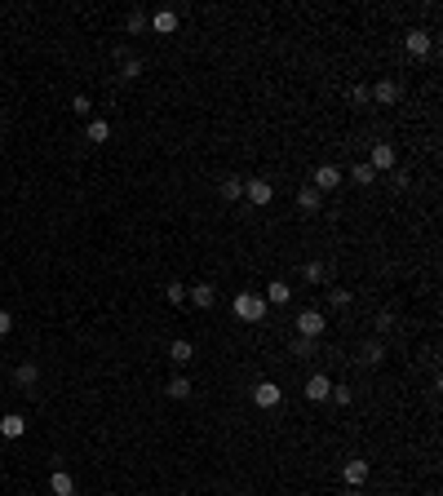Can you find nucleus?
I'll use <instances>...</instances> for the list:
<instances>
[{
    "mask_svg": "<svg viewBox=\"0 0 443 496\" xmlns=\"http://www.w3.org/2000/svg\"><path fill=\"white\" fill-rule=\"evenodd\" d=\"M230 310H235V319H244V324H262L266 319V297H257V292H239L235 301H230Z\"/></svg>",
    "mask_w": 443,
    "mask_h": 496,
    "instance_id": "obj_1",
    "label": "nucleus"
},
{
    "mask_svg": "<svg viewBox=\"0 0 443 496\" xmlns=\"http://www.w3.org/2000/svg\"><path fill=\"white\" fill-rule=\"evenodd\" d=\"M395 164H399L395 146H390V142H373V155H368V168H373V173L382 177V173H395Z\"/></svg>",
    "mask_w": 443,
    "mask_h": 496,
    "instance_id": "obj_2",
    "label": "nucleus"
},
{
    "mask_svg": "<svg viewBox=\"0 0 443 496\" xmlns=\"http://www.w3.org/2000/svg\"><path fill=\"white\" fill-rule=\"evenodd\" d=\"M324 328H328V319H324V310H302L297 315V337H324Z\"/></svg>",
    "mask_w": 443,
    "mask_h": 496,
    "instance_id": "obj_3",
    "label": "nucleus"
},
{
    "mask_svg": "<svg viewBox=\"0 0 443 496\" xmlns=\"http://www.w3.org/2000/svg\"><path fill=\"white\" fill-rule=\"evenodd\" d=\"M342 168H337V164H319V168H315V173H311V186H315V191H333V186H342Z\"/></svg>",
    "mask_w": 443,
    "mask_h": 496,
    "instance_id": "obj_4",
    "label": "nucleus"
},
{
    "mask_svg": "<svg viewBox=\"0 0 443 496\" xmlns=\"http://www.w3.org/2000/svg\"><path fill=\"white\" fill-rule=\"evenodd\" d=\"M244 195H248V204H257V208H266L270 199H275V186L266 182V177H248L244 182Z\"/></svg>",
    "mask_w": 443,
    "mask_h": 496,
    "instance_id": "obj_5",
    "label": "nucleus"
},
{
    "mask_svg": "<svg viewBox=\"0 0 443 496\" xmlns=\"http://www.w3.org/2000/svg\"><path fill=\"white\" fill-rule=\"evenodd\" d=\"M368 474H373V466H368L364 457H351V461L342 466V479H346V488H364V483H368Z\"/></svg>",
    "mask_w": 443,
    "mask_h": 496,
    "instance_id": "obj_6",
    "label": "nucleus"
},
{
    "mask_svg": "<svg viewBox=\"0 0 443 496\" xmlns=\"http://www.w3.org/2000/svg\"><path fill=\"white\" fill-rule=\"evenodd\" d=\"M279 399H284V390L275 381H257L253 386V404L257 408H279Z\"/></svg>",
    "mask_w": 443,
    "mask_h": 496,
    "instance_id": "obj_7",
    "label": "nucleus"
},
{
    "mask_svg": "<svg viewBox=\"0 0 443 496\" xmlns=\"http://www.w3.org/2000/svg\"><path fill=\"white\" fill-rule=\"evenodd\" d=\"M328 395H333V381L324 373H311V381H306V399H311V404H324Z\"/></svg>",
    "mask_w": 443,
    "mask_h": 496,
    "instance_id": "obj_8",
    "label": "nucleus"
},
{
    "mask_svg": "<svg viewBox=\"0 0 443 496\" xmlns=\"http://www.w3.org/2000/svg\"><path fill=\"white\" fill-rule=\"evenodd\" d=\"M186 297H191L199 310H208V306L217 301V288H213V284H191V288H186Z\"/></svg>",
    "mask_w": 443,
    "mask_h": 496,
    "instance_id": "obj_9",
    "label": "nucleus"
},
{
    "mask_svg": "<svg viewBox=\"0 0 443 496\" xmlns=\"http://www.w3.org/2000/svg\"><path fill=\"white\" fill-rule=\"evenodd\" d=\"M368 93H373V98L382 102V107H395V102H399V84H395V80H377Z\"/></svg>",
    "mask_w": 443,
    "mask_h": 496,
    "instance_id": "obj_10",
    "label": "nucleus"
},
{
    "mask_svg": "<svg viewBox=\"0 0 443 496\" xmlns=\"http://www.w3.org/2000/svg\"><path fill=\"white\" fill-rule=\"evenodd\" d=\"M151 31H155V36H173V31H177V14H173V9L151 14Z\"/></svg>",
    "mask_w": 443,
    "mask_h": 496,
    "instance_id": "obj_11",
    "label": "nucleus"
},
{
    "mask_svg": "<svg viewBox=\"0 0 443 496\" xmlns=\"http://www.w3.org/2000/svg\"><path fill=\"white\" fill-rule=\"evenodd\" d=\"M404 45H408V54H413V58H426L435 40H430V31H408V40H404Z\"/></svg>",
    "mask_w": 443,
    "mask_h": 496,
    "instance_id": "obj_12",
    "label": "nucleus"
},
{
    "mask_svg": "<svg viewBox=\"0 0 443 496\" xmlns=\"http://www.w3.org/2000/svg\"><path fill=\"white\" fill-rule=\"evenodd\" d=\"M49 492H54V496H76L71 474H67V470H54V474H49Z\"/></svg>",
    "mask_w": 443,
    "mask_h": 496,
    "instance_id": "obj_13",
    "label": "nucleus"
},
{
    "mask_svg": "<svg viewBox=\"0 0 443 496\" xmlns=\"http://www.w3.org/2000/svg\"><path fill=\"white\" fill-rule=\"evenodd\" d=\"M0 435H5V439H23V435H27V421L18 417V413L0 417Z\"/></svg>",
    "mask_w": 443,
    "mask_h": 496,
    "instance_id": "obj_14",
    "label": "nucleus"
},
{
    "mask_svg": "<svg viewBox=\"0 0 443 496\" xmlns=\"http://www.w3.org/2000/svg\"><path fill=\"white\" fill-rule=\"evenodd\" d=\"M293 301V284H270V288H266V306H288Z\"/></svg>",
    "mask_w": 443,
    "mask_h": 496,
    "instance_id": "obj_15",
    "label": "nucleus"
},
{
    "mask_svg": "<svg viewBox=\"0 0 443 496\" xmlns=\"http://www.w3.org/2000/svg\"><path fill=\"white\" fill-rule=\"evenodd\" d=\"M297 204L306 208V213H319V208H324V195L315 191V186H302V191H297Z\"/></svg>",
    "mask_w": 443,
    "mask_h": 496,
    "instance_id": "obj_16",
    "label": "nucleus"
},
{
    "mask_svg": "<svg viewBox=\"0 0 443 496\" xmlns=\"http://www.w3.org/2000/svg\"><path fill=\"white\" fill-rule=\"evenodd\" d=\"M168 359H173V364H191V359H195V346H191V341H168Z\"/></svg>",
    "mask_w": 443,
    "mask_h": 496,
    "instance_id": "obj_17",
    "label": "nucleus"
},
{
    "mask_svg": "<svg viewBox=\"0 0 443 496\" xmlns=\"http://www.w3.org/2000/svg\"><path fill=\"white\" fill-rule=\"evenodd\" d=\"M360 359H364L368 368H377V364H382V359H386V346H382V341H364V350H360Z\"/></svg>",
    "mask_w": 443,
    "mask_h": 496,
    "instance_id": "obj_18",
    "label": "nucleus"
},
{
    "mask_svg": "<svg viewBox=\"0 0 443 496\" xmlns=\"http://www.w3.org/2000/svg\"><path fill=\"white\" fill-rule=\"evenodd\" d=\"M84 138H89V142H107V138H111V124H107V120H89Z\"/></svg>",
    "mask_w": 443,
    "mask_h": 496,
    "instance_id": "obj_19",
    "label": "nucleus"
},
{
    "mask_svg": "<svg viewBox=\"0 0 443 496\" xmlns=\"http://www.w3.org/2000/svg\"><path fill=\"white\" fill-rule=\"evenodd\" d=\"M14 381H18V386H36V381H40V368H36V364H18Z\"/></svg>",
    "mask_w": 443,
    "mask_h": 496,
    "instance_id": "obj_20",
    "label": "nucleus"
},
{
    "mask_svg": "<svg viewBox=\"0 0 443 496\" xmlns=\"http://www.w3.org/2000/svg\"><path fill=\"white\" fill-rule=\"evenodd\" d=\"M351 182H355V186H373V182H377V173H373V168H368V160L351 168Z\"/></svg>",
    "mask_w": 443,
    "mask_h": 496,
    "instance_id": "obj_21",
    "label": "nucleus"
},
{
    "mask_svg": "<svg viewBox=\"0 0 443 496\" xmlns=\"http://www.w3.org/2000/svg\"><path fill=\"white\" fill-rule=\"evenodd\" d=\"M244 195V182L239 177H222V199H239Z\"/></svg>",
    "mask_w": 443,
    "mask_h": 496,
    "instance_id": "obj_22",
    "label": "nucleus"
},
{
    "mask_svg": "<svg viewBox=\"0 0 443 496\" xmlns=\"http://www.w3.org/2000/svg\"><path fill=\"white\" fill-rule=\"evenodd\" d=\"M168 399H191V381H186V377H173V381H168Z\"/></svg>",
    "mask_w": 443,
    "mask_h": 496,
    "instance_id": "obj_23",
    "label": "nucleus"
},
{
    "mask_svg": "<svg viewBox=\"0 0 443 496\" xmlns=\"http://www.w3.org/2000/svg\"><path fill=\"white\" fill-rule=\"evenodd\" d=\"M142 27H146V14H138V9H133V14L124 18V31H129V36H138Z\"/></svg>",
    "mask_w": 443,
    "mask_h": 496,
    "instance_id": "obj_24",
    "label": "nucleus"
},
{
    "mask_svg": "<svg viewBox=\"0 0 443 496\" xmlns=\"http://www.w3.org/2000/svg\"><path fill=\"white\" fill-rule=\"evenodd\" d=\"M328 306H337V310L351 306V288H328Z\"/></svg>",
    "mask_w": 443,
    "mask_h": 496,
    "instance_id": "obj_25",
    "label": "nucleus"
},
{
    "mask_svg": "<svg viewBox=\"0 0 443 496\" xmlns=\"http://www.w3.org/2000/svg\"><path fill=\"white\" fill-rule=\"evenodd\" d=\"M302 279H306V284H319V279H324V266H319V261H306Z\"/></svg>",
    "mask_w": 443,
    "mask_h": 496,
    "instance_id": "obj_26",
    "label": "nucleus"
},
{
    "mask_svg": "<svg viewBox=\"0 0 443 496\" xmlns=\"http://www.w3.org/2000/svg\"><path fill=\"white\" fill-rule=\"evenodd\" d=\"M164 292H168V306H182L186 301V284H168Z\"/></svg>",
    "mask_w": 443,
    "mask_h": 496,
    "instance_id": "obj_27",
    "label": "nucleus"
},
{
    "mask_svg": "<svg viewBox=\"0 0 443 496\" xmlns=\"http://www.w3.org/2000/svg\"><path fill=\"white\" fill-rule=\"evenodd\" d=\"M71 111H76V115H89V111H93V102L84 98V93H76V98H71Z\"/></svg>",
    "mask_w": 443,
    "mask_h": 496,
    "instance_id": "obj_28",
    "label": "nucleus"
},
{
    "mask_svg": "<svg viewBox=\"0 0 443 496\" xmlns=\"http://www.w3.org/2000/svg\"><path fill=\"white\" fill-rule=\"evenodd\" d=\"M133 76H142V58H124V80H133Z\"/></svg>",
    "mask_w": 443,
    "mask_h": 496,
    "instance_id": "obj_29",
    "label": "nucleus"
},
{
    "mask_svg": "<svg viewBox=\"0 0 443 496\" xmlns=\"http://www.w3.org/2000/svg\"><path fill=\"white\" fill-rule=\"evenodd\" d=\"M368 98H373V93H368V84H355V89H351V102H355V107H364Z\"/></svg>",
    "mask_w": 443,
    "mask_h": 496,
    "instance_id": "obj_30",
    "label": "nucleus"
},
{
    "mask_svg": "<svg viewBox=\"0 0 443 496\" xmlns=\"http://www.w3.org/2000/svg\"><path fill=\"white\" fill-rule=\"evenodd\" d=\"M328 399H333V404H342V408H346V404H351L355 395H351V390H346V386H333V395H328Z\"/></svg>",
    "mask_w": 443,
    "mask_h": 496,
    "instance_id": "obj_31",
    "label": "nucleus"
},
{
    "mask_svg": "<svg viewBox=\"0 0 443 496\" xmlns=\"http://www.w3.org/2000/svg\"><path fill=\"white\" fill-rule=\"evenodd\" d=\"M293 355H315V341L311 337H297V341H293Z\"/></svg>",
    "mask_w": 443,
    "mask_h": 496,
    "instance_id": "obj_32",
    "label": "nucleus"
},
{
    "mask_svg": "<svg viewBox=\"0 0 443 496\" xmlns=\"http://www.w3.org/2000/svg\"><path fill=\"white\" fill-rule=\"evenodd\" d=\"M5 333H14V315L0 310V337H5Z\"/></svg>",
    "mask_w": 443,
    "mask_h": 496,
    "instance_id": "obj_33",
    "label": "nucleus"
},
{
    "mask_svg": "<svg viewBox=\"0 0 443 496\" xmlns=\"http://www.w3.org/2000/svg\"><path fill=\"white\" fill-rule=\"evenodd\" d=\"M342 496H364V488H346V492H342Z\"/></svg>",
    "mask_w": 443,
    "mask_h": 496,
    "instance_id": "obj_34",
    "label": "nucleus"
}]
</instances>
